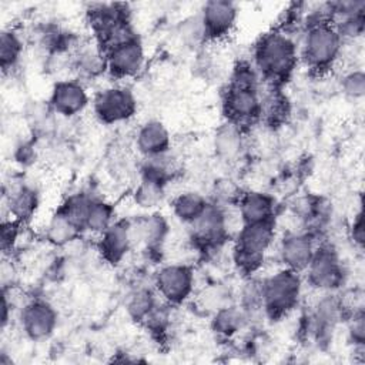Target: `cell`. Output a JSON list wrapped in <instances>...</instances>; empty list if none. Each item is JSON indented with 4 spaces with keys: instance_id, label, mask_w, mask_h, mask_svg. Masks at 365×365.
Instances as JSON below:
<instances>
[{
    "instance_id": "15",
    "label": "cell",
    "mask_w": 365,
    "mask_h": 365,
    "mask_svg": "<svg viewBox=\"0 0 365 365\" xmlns=\"http://www.w3.org/2000/svg\"><path fill=\"white\" fill-rule=\"evenodd\" d=\"M100 251L110 262L121 261L130 251L133 241L130 234V222L115 221L103 234H100Z\"/></svg>"
},
{
    "instance_id": "30",
    "label": "cell",
    "mask_w": 365,
    "mask_h": 365,
    "mask_svg": "<svg viewBox=\"0 0 365 365\" xmlns=\"http://www.w3.org/2000/svg\"><path fill=\"white\" fill-rule=\"evenodd\" d=\"M349 335L356 346H364L365 342V318L362 312H355L349 322Z\"/></svg>"
},
{
    "instance_id": "5",
    "label": "cell",
    "mask_w": 365,
    "mask_h": 365,
    "mask_svg": "<svg viewBox=\"0 0 365 365\" xmlns=\"http://www.w3.org/2000/svg\"><path fill=\"white\" fill-rule=\"evenodd\" d=\"M299 272L281 269L261 284L262 308L271 318H281L295 308L301 295Z\"/></svg>"
},
{
    "instance_id": "25",
    "label": "cell",
    "mask_w": 365,
    "mask_h": 365,
    "mask_svg": "<svg viewBox=\"0 0 365 365\" xmlns=\"http://www.w3.org/2000/svg\"><path fill=\"white\" fill-rule=\"evenodd\" d=\"M158 301L155 299V295L151 289L147 288H137L134 289L127 299L125 308L128 315L138 322H144L145 318L151 314V311L155 308Z\"/></svg>"
},
{
    "instance_id": "17",
    "label": "cell",
    "mask_w": 365,
    "mask_h": 365,
    "mask_svg": "<svg viewBox=\"0 0 365 365\" xmlns=\"http://www.w3.org/2000/svg\"><path fill=\"white\" fill-rule=\"evenodd\" d=\"M274 200L261 191H248L238 200V212L244 224H254L274 220Z\"/></svg>"
},
{
    "instance_id": "27",
    "label": "cell",
    "mask_w": 365,
    "mask_h": 365,
    "mask_svg": "<svg viewBox=\"0 0 365 365\" xmlns=\"http://www.w3.org/2000/svg\"><path fill=\"white\" fill-rule=\"evenodd\" d=\"M165 184L150 178H141L140 184L134 191V201L141 208H154L163 202L165 191Z\"/></svg>"
},
{
    "instance_id": "28",
    "label": "cell",
    "mask_w": 365,
    "mask_h": 365,
    "mask_svg": "<svg viewBox=\"0 0 365 365\" xmlns=\"http://www.w3.org/2000/svg\"><path fill=\"white\" fill-rule=\"evenodd\" d=\"M342 91L352 100H359L365 96V74L362 70H352L346 73L341 83Z\"/></svg>"
},
{
    "instance_id": "8",
    "label": "cell",
    "mask_w": 365,
    "mask_h": 365,
    "mask_svg": "<svg viewBox=\"0 0 365 365\" xmlns=\"http://www.w3.org/2000/svg\"><path fill=\"white\" fill-rule=\"evenodd\" d=\"M308 281L318 289L331 291L344 281V268L331 247H318L307 267Z\"/></svg>"
},
{
    "instance_id": "1",
    "label": "cell",
    "mask_w": 365,
    "mask_h": 365,
    "mask_svg": "<svg viewBox=\"0 0 365 365\" xmlns=\"http://www.w3.org/2000/svg\"><path fill=\"white\" fill-rule=\"evenodd\" d=\"M255 71L248 64H240L231 77L224 97V108L230 123L241 125L261 115V96Z\"/></svg>"
},
{
    "instance_id": "7",
    "label": "cell",
    "mask_w": 365,
    "mask_h": 365,
    "mask_svg": "<svg viewBox=\"0 0 365 365\" xmlns=\"http://www.w3.org/2000/svg\"><path fill=\"white\" fill-rule=\"evenodd\" d=\"M154 284L167 304H181L194 289V272L188 265H165L155 274Z\"/></svg>"
},
{
    "instance_id": "19",
    "label": "cell",
    "mask_w": 365,
    "mask_h": 365,
    "mask_svg": "<svg viewBox=\"0 0 365 365\" xmlns=\"http://www.w3.org/2000/svg\"><path fill=\"white\" fill-rule=\"evenodd\" d=\"M80 227L70 218V215L60 208L48 221L46 227V235L48 242L56 247H63L76 240L80 232Z\"/></svg>"
},
{
    "instance_id": "2",
    "label": "cell",
    "mask_w": 365,
    "mask_h": 365,
    "mask_svg": "<svg viewBox=\"0 0 365 365\" xmlns=\"http://www.w3.org/2000/svg\"><path fill=\"white\" fill-rule=\"evenodd\" d=\"M298 61L297 46L289 36L272 31L265 34L255 47V64L267 80L272 83L289 77Z\"/></svg>"
},
{
    "instance_id": "32",
    "label": "cell",
    "mask_w": 365,
    "mask_h": 365,
    "mask_svg": "<svg viewBox=\"0 0 365 365\" xmlns=\"http://www.w3.org/2000/svg\"><path fill=\"white\" fill-rule=\"evenodd\" d=\"M221 201L228 202V201H234V200H240L241 194H238L237 187L234 185L232 181L230 180H222L218 182L217 185V194H215Z\"/></svg>"
},
{
    "instance_id": "16",
    "label": "cell",
    "mask_w": 365,
    "mask_h": 365,
    "mask_svg": "<svg viewBox=\"0 0 365 365\" xmlns=\"http://www.w3.org/2000/svg\"><path fill=\"white\" fill-rule=\"evenodd\" d=\"M191 227L197 240L212 244L225 235L227 215L220 205L208 202L202 214L191 224Z\"/></svg>"
},
{
    "instance_id": "14",
    "label": "cell",
    "mask_w": 365,
    "mask_h": 365,
    "mask_svg": "<svg viewBox=\"0 0 365 365\" xmlns=\"http://www.w3.org/2000/svg\"><path fill=\"white\" fill-rule=\"evenodd\" d=\"M171 135L168 128L158 120H150L141 124L135 134L137 150L145 157L153 158L170 151Z\"/></svg>"
},
{
    "instance_id": "29",
    "label": "cell",
    "mask_w": 365,
    "mask_h": 365,
    "mask_svg": "<svg viewBox=\"0 0 365 365\" xmlns=\"http://www.w3.org/2000/svg\"><path fill=\"white\" fill-rule=\"evenodd\" d=\"M181 37L188 44H197V43L205 40V33H204V27H202L200 14L197 17H191L182 23Z\"/></svg>"
},
{
    "instance_id": "11",
    "label": "cell",
    "mask_w": 365,
    "mask_h": 365,
    "mask_svg": "<svg viewBox=\"0 0 365 365\" xmlns=\"http://www.w3.org/2000/svg\"><path fill=\"white\" fill-rule=\"evenodd\" d=\"M205 38L221 40L227 37L238 19L237 4L228 0L207 1L200 13Z\"/></svg>"
},
{
    "instance_id": "20",
    "label": "cell",
    "mask_w": 365,
    "mask_h": 365,
    "mask_svg": "<svg viewBox=\"0 0 365 365\" xmlns=\"http://www.w3.org/2000/svg\"><path fill=\"white\" fill-rule=\"evenodd\" d=\"M7 204L10 215H13L16 221H23L34 214L38 205V194L34 188L19 184L10 191Z\"/></svg>"
},
{
    "instance_id": "22",
    "label": "cell",
    "mask_w": 365,
    "mask_h": 365,
    "mask_svg": "<svg viewBox=\"0 0 365 365\" xmlns=\"http://www.w3.org/2000/svg\"><path fill=\"white\" fill-rule=\"evenodd\" d=\"M207 205H208V202L201 194L188 191V192H182L174 198L173 212L180 221L191 225L202 214V211L205 210Z\"/></svg>"
},
{
    "instance_id": "26",
    "label": "cell",
    "mask_w": 365,
    "mask_h": 365,
    "mask_svg": "<svg viewBox=\"0 0 365 365\" xmlns=\"http://www.w3.org/2000/svg\"><path fill=\"white\" fill-rule=\"evenodd\" d=\"M21 51L23 41L20 36L13 30H3L0 34V64L4 73L16 67Z\"/></svg>"
},
{
    "instance_id": "4",
    "label": "cell",
    "mask_w": 365,
    "mask_h": 365,
    "mask_svg": "<svg viewBox=\"0 0 365 365\" xmlns=\"http://www.w3.org/2000/svg\"><path fill=\"white\" fill-rule=\"evenodd\" d=\"M274 220L244 224L242 228H240L234 250V258L240 269L247 274L258 269L265 252L274 241Z\"/></svg>"
},
{
    "instance_id": "24",
    "label": "cell",
    "mask_w": 365,
    "mask_h": 365,
    "mask_svg": "<svg viewBox=\"0 0 365 365\" xmlns=\"http://www.w3.org/2000/svg\"><path fill=\"white\" fill-rule=\"evenodd\" d=\"M245 322V312L234 305H225L215 311L212 319V328L217 334L231 336L237 334Z\"/></svg>"
},
{
    "instance_id": "3",
    "label": "cell",
    "mask_w": 365,
    "mask_h": 365,
    "mask_svg": "<svg viewBox=\"0 0 365 365\" xmlns=\"http://www.w3.org/2000/svg\"><path fill=\"white\" fill-rule=\"evenodd\" d=\"M341 48L342 38L331 23H311L302 40V58L309 68L324 71L334 66Z\"/></svg>"
},
{
    "instance_id": "10",
    "label": "cell",
    "mask_w": 365,
    "mask_h": 365,
    "mask_svg": "<svg viewBox=\"0 0 365 365\" xmlns=\"http://www.w3.org/2000/svg\"><path fill=\"white\" fill-rule=\"evenodd\" d=\"M20 322L27 338L44 341L53 335L57 327V312L50 302L33 299L23 307Z\"/></svg>"
},
{
    "instance_id": "31",
    "label": "cell",
    "mask_w": 365,
    "mask_h": 365,
    "mask_svg": "<svg viewBox=\"0 0 365 365\" xmlns=\"http://www.w3.org/2000/svg\"><path fill=\"white\" fill-rule=\"evenodd\" d=\"M19 222L16 220L3 221L1 224V248L3 251H7L14 245L19 237Z\"/></svg>"
},
{
    "instance_id": "33",
    "label": "cell",
    "mask_w": 365,
    "mask_h": 365,
    "mask_svg": "<svg viewBox=\"0 0 365 365\" xmlns=\"http://www.w3.org/2000/svg\"><path fill=\"white\" fill-rule=\"evenodd\" d=\"M351 237H352L354 242L358 247L364 245V218H362V212H359L354 220V224H352V228H351Z\"/></svg>"
},
{
    "instance_id": "18",
    "label": "cell",
    "mask_w": 365,
    "mask_h": 365,
    "mask_svg": "<svg viewBox=\"0 0 365 365\" xmlns=\"http://www.w3.org/2000/svg\"><path fill=\"white\" fill-rule=\"evenodd\" d=\"M131 241L143 242L147 248L158 247L168 234V222L161 214H151L130 222Z\"/></svg>"
},
{
    "instance_id": "13",
    "label": "cell",
    "mask_w": 365,
    "mask_h": 365,
    "mask_svg": "<svg viewBox=\"0 0 365 365\" xmlns=\"http://www.w3.org/2000/svg\"><path fill=\"white\" fill-rule=\"evenodd\" d=\"M278 252L285 268L301 272L315 252L314 240L308 234H288L281 240Z\"/></svg>"
},
{
    "instance_id": "21",
    "label": "cell",
    "mask_w": 365,
    "mask_h": 365,
    "mask_svg": "<svg viewBox=\"0 0 365 365\" xmlns=\"http://www.w3.org/2000/svg\"><path fill=\"white\" fill-rule=\"evenodd\" d=\"M214 148L218 157L222 160H234L240 155L242 148V135L240 125L227 123L221 125L214 137Z\"/></svg>"
},
{
    "instance_id": "23",
    "label": "cell",
    "mask_w": 365,
    "mask_h": 365,
    "mask_svg": "<svg viewBox=\"0 0 365 365\" xmlns=\"http://www.w3.org/2000/svg\"><path fill=\"white\" fill-rule=\"evenodd\" d=\"M114 222V208L111 204L91 198L86 221H84V228L96 232V234H103L111 224Z\"/></svg>"
},
{
    "instance_id": "9",
    "label": "cell",
    "mask_w": 365,
    "mask_h": 365,
    "mask_svg": "<svg viewBox=\"0 0 365 365\" xmlns=\"http://www.w3.org/2000/svg\"><path fill=\"white\" fill-rule=\"evenodd\" d=\"M106 68L108 73L117 78L133 77L144 66L145 54L143 44L137 37L123 41L106 53Z\"/></svg>"
},
{
    "instance_id": "6",
    "label": "cell",
    "mask_w": 365,
    "mask_h": 365,
    "mask_svg": "<svg viewBox=\"0 0 365 365\" xmlns=\"http://www.w3.org/2000/svg\"><path fill=\"white\" fill-rule=\"evenodd\" d=\"M93 110L96 117L106 124L123 123L135 114L137 100L130 88L111 86L94 96Z\"/></svg>"
},
{
    "instance_id": "12",
    "label": "cell",
    "mask_w": 365,
    "mask_h": 365,
    "mask_svg": "<svg viewBox=\"0 0 365 365\" xmlns=\"http://www.w3.org/2000/svg\"><path fill=\"white\" fill-rule=\"evenodd\" d=\"M88 103V93L77 80H61L53 86L50 107L63 117H74L83 113Z\"/></svg>"
}]
</instances>
